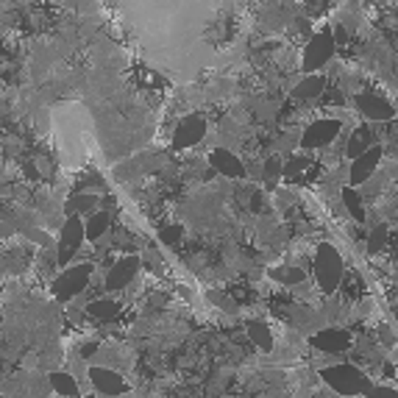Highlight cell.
I'll use <instances>...</instances> for the list:
<instances>
[{
	"label": "cell",
	"instance_id": "6da1fadb",
	"mask_svg": "<svg viewBox=\"0 0 398 398\" xmlns=\"http://www.w3.org/2000/svg\"><path fill=\"white\" fill-rule=\"evenodd\" d=\"M320 379L335 390V392H340V395H365L370 387H373V381L368 379V373L365 370H359V368H354V365H331V368H323L320 370Z\"/></svg>",
	"mask_w": 398,
	"mask_h": 398
},
{
	"label": "cell",
	"instance_id": "7a4b0ae2",
	"mask_svg": "<svg viewBox=\"0 0 398 398\" xmlns=\"http://www.w3.org/2000/svg\"><path fill=\"white\" fill-rule=\"evenodd\" d=\"M343 271H346V264H343L340 251L331 242H320L315 248V282H317V287L323 293H335L337 284L343 282Z\"/></svg>",
	"mask_w": 398,
	"mask_h": 398
},
{
	"label": "cell",
	"instance_id": "3957f363",
	"mask_svg": "<svg viewBox=\"0 0 398 398\" xmlns=\"http://www.w3.org/2000/svg\"><path fill=\"white\" fill-rule=\"evenodd\" d=\"M84 240H87V234H84V218L81 215H67V220H64V226H61V234H59V253H56L61 268H67V262L78 253V248H81Z\"/></svg>",
	"mask_w": 398,
	"mask_h": 398
},
{
	"label": "cell",
	"instance_id": "277c9868",
	"mask_svg": "<svg viewBox=\"0 0 398 398\" xmlns=\"http://www.w3.org/2000/svg\"><path fill=\"white\" fill-rule=\"evenodd\" d=\"M90 279H92V264H90V262L73 264L70 271H64V273L53 282V295H56L59 301H70V298H76L78 293L87 290Z\"/></svg>",
	"mask_w": 398,
	"mask_h": 398
},
{
	"label": "cell",
	"instance_id": "5b68a950",
	"mask_svg": "<svg viewBox=\"0 0 398 398\" xmlns=\"http://www.w3.org/2000/svg\"><path fill=\"white\" fill-rule=\"evenodd\" d=\"M331 56H335V39H331V34H315L306 48H304V70L306 73H315L320 70L323 64L331 61Z\"/></svg>",
	"mask_w": 398,
	"mask_h": 398
},
{
	"label": "cell",
	"instance_id": "8992f818",
	"mask_svg": "<svg viewBox=\"0 0 398 398\" xmlns=\"http://www.w3.org/2000/svg\"><path fill=\"white\" fill-rule=\"evenodd\" d=\"M207 134V120L201 114H189L176 125V134H173V148H192L204 140Z\"/></svg>",
	"mask_w": 398,
	"mask_h": 398
},
{
	"label": "cell",
	"instance_id": "52a82bcc",
	"mask_svg": "<svg viewBox=\"0 0 398 398\" xmlns=\"http://www.w3.org/2000/svg\"><path fill=\"white\" fill-rule=\"evenodd\" d=\"M340 134V120H315L301 137V148H326L331 140Z\"/></svg>",
	"mask_w": 398,
	"mask_h": 398
},
{
	"label": "cell",
	"instance_id": "ba28073f",
	"mask_svg": "<svg viewBox=\"0 0 398 398\" xmlns=\"http://www.w3.org/2000/svg\"><path fill=\"white\" fill-rule=\"evenodd\" d=\"M379 162H381V145H370L365 154H359L357 159H351V170H348L351 187L365 184V181H368V178L376 173Z\"/></svg>",
	"mask_w": 398,
	"mask_h": 398
},
{
	"label": "cell",
	"instance_id": "9c48e42d",
	"mask_svg": "<svg viewBox=\"0 0 398 398\" xmlns=\"http://www.w3.org/2000/svg\"><path fill=\"white\" fill-rule=\"evenodd\" d=\"M137 271H140V259H137V256H125V259L114 262V268L106 273V290H109V293H117V290L128 287L131 282H134Z\"/></svg>",
	"mask_w": 398,
	"mask_h": 398
},
{
	"label": "cell",
	"instance_id": "30bf717a",
	"mask_svg": "<svg viewBox=\"0 0 398 398\" xmlns=\"http://www.w3.org/2000/svg\"><path fill=\"white\" fill-rule=\"evenodd\" d=\"M312 348L317 351H326V354H337V351H346L351 346V335L346 328H323L309 340Z\"/></svg>",
	"mask_w": 398,
	"mask_h": 398
},
{
	"label": "cell",
	"instance_id": "8fae6325",
	"mask_svg": "<svg viewBox=\"0 0 398 398\" xmlns=\"http://www.w3.org/2000/svg\"><path fill=\"white\" fill-rule=\"evenodd\" d=\"M357 109H359V114H365L368 120H390V117L395 114L392 103L384 101V98H379V95H373V92H359V95H357Z\"/></svg>",
	"mask_w": 398,
	"mask_h": 398
},
{
	"label": "cell",
	"instance_id": "7c38bea8",
	"mask_svg": "<svg viewBox=\"0 0 398 398\" xmlns=\"http://www.w3.org/2000/svg\"><path fill=\"white\" fill-rule=\"evenodd\" d=\"M90 381L92 387H98L103 395H123L128 390L125 379L109 368H90Z\"/></svg>",
	"mask_w": 398,
	"mask_h": 398
},
{
	"label": "cell",
	"instance_id": "4fadbf2b",
	"mask_svg": "<svg viewBox=\"0 0 398 398\" xmlns=\"http://www.w3.org/2000/svg\"><path fill=\"white\" fill-rule=\"evenodd\" d=\"M209 165H212L215 173H220V176H226V178H242V176H245V165H242L231 151H226V148L212 151Z\"/></svg>",
	"mask_w": 398,
	"mask_h": 398
},
{
	"label": "cell",
	"instance_id": "5bb4252c",
	"mask_svg": "<svg viewBox=\"0 0 398 398\" xmlns=\"http://www.w3.org/2000/svg\"><path fill=\"white\" fill-rule=\"evenodd\" d=\"M248 337H251V343L256 346V348H262V351H271L273 348V335H271V326H264L262 320H248Z\"/></svg>",
	"mask_w": 398,
	"mask_h": 398
},
{
	"label": "cell",
	"instance_id": "9a60e30c",
	"mask_svg": "<svg viewBox=\"0 0 398 398\" xmlns=\"http://www.w3.org/2000/svg\"><path fill=\"white\" fill-rule=\"evenodd\" d=\"M109 223H112L109 212H90L84 218V234H87V240H101L109 231Z\"/></svg>",
	"mask_w": 398,
	"mask_h": 398
},
{
	"label": "cell",
	"instance_id": "2e32d148",
	"mask_svg": "<svg viewBox=\"0 0 398 398\" xmlns=\"http://www.w3.org/2000/svg\"><path fill=\"white\" fill-rule=\"evenodd\" d=\"M87 312H90V317H95L101 323H109V320H114L120 315V304L114 298H98V301H92L87 306Z\"/></svg>",
	"mask_w": 398,
	"mask_h": 398
},
{
	"label": "cell",
	"instance_id": "e0dca14e",
	"mask_svg": "<svg viewBox=\"0 0 398 398\" xmlns=\"http://www.w3.org/2000/svg\"><path fill=\"white\" fill-rule=\"evenodd\" d=\"M48 381H50V387H53L59 395H64V398H78V384H76V379H73L70 373L53 370V373L48 376Z\"/></svg>",
	"mask_w": 398,
	"mask_h": 398
},
{
	"label": "cell",
	"instance_id": "ac0fdd59",
	"mask_svg": "<svg viewBox=\"0 0 398 398\" xmlns=\"http://www.w3.org/2000/svg\"><path fill=\"white\" fill-rule=\"evenodd\" d=\"M95 204H98V195L76 192L67 201V207H64V212L67 215H90V212H95Z\"/></svg>",
	"mask_w": 398,
	"mask_h": 398
},
{
	"label": "cell",
	"instance_id": "d6986e66",
	"mask_svg": "<svg viewBox=\"0 0 398 398\" xmlns=\"http://www.w3.org/2000/svg\"><path fill=\"white\" fill-rule=\"evenodd\" d=\"M343 204H346L348 215H351L357 223H362V220H365V207H362V198H359V192H357L354 187H346V189H343Z\"/></svg>",
	"mask_w": 398,
	"mask_h": 398
},
{
	"label": "cell",
	"instance_id": "ffe728a7",
	"mask_svg": "<svg viewBox=\"0 0 398 398\" xmlns=\"http://www.w3.org/2000/svg\"><path fill=\"white\" fill-rule=\"evenodd\" d=\"M326 90V81H323V76H315V73H309V78L306 81H301L298 87H295V98H317L320 92Z\"/></svg>",
	"mask_w": 398,
	"mask_h": 398
},
{
	"label": "cell",
	"instance_id": "44dd1931",
	"mask_svg": "<svg viewBox=\"0 0 398 398\" xmlns=\"http://www.w3.org/2000/svg\"><path fill=\"white\" fill-rule=\"evenodd\" d=\"M370 148V134L368 131H354V134L348 137V145H346V156L348 159H357L359 154H365Z\"/></svg>",
	"mask_w": 398,
	"mask_h": 398
},
{
	"label": "cell",
	"instance_id": "7402d4cb",
	"mask_svg": "<svg viewBox=\"0 0 398 398\" xmlns=\"http://www.w3.org/2000/svg\"><path fill=\"white\" fill-rule=\"evenodd\" d=\"M282 170H284L282 159H279V156H271L268 162H264V170H262V178H264V184H268V187L279 184V178H282Z\"/></svg>",
	"mask_w": 398,
	"mask_h": 398
},
{
	"label": "cell",
	"instance_id": "603a6c76",
	"mask_svg": "<svg viewBox=\"0 0 398 398\" xmlns=\"http://www.w3.org/2000/svg\"><path fill=\"white\" fill-rule=\"evenodd\" d=\"M271 279L293 287V284H301V282H304V271H298V268H276V271H271Z\"/></svg>",
	"mask_w": 398,
	"mask_h": 398
},
{
	"label": "cell",
	"instance_id": "cb8c5ba5",
	"mask_svg": "<svg viewBox=\"0 0 398 398\" xmlns=\"http://www.w3.org/2000/svg\"><path fill=\"white\" fill-rule=\"evenodd\" d=\"M181 237H184V226H181V223L165 226V229L159 231V242H165V245H176V242H181Z\"/></svg>",
	"mask_w": 398,
	"mask_h": 398
},
{
	"label": "cell",
	"instance_id": "d4e9b609",
	"mask_svg": "<svg viewBox=\"0 0 398 398\" xmlns=\"http://www.w3.org/2000/svg\"><path fill=\"white\" fill-rule=\"evenodd\" d=\"M387 242V226H376L373 231H370V237H368V251H381V245Z\"/></svg>",
	"mask_w": 398,
	"mask_h": 398
},
{
	"label": "cell",
	"instance_id": "484cf974",
	"mask_svg": "<svg viewBox=\"0 0 398 398\" xmlns=\"http://www.w3.org/2000/svg\"><path fill=\"white\" fill-rule=\"evenodd\" d=\"M362 398H398V390H392V387H370Z\"/></svg>",
	"mask_w": 398,
	"mask_h": 398
},
{
	"label": "cell",
	"instance_id": "4316f807",
	"mask_svg": "<svg viewBox=\"0 0 398 398\" xmlns=\"http://www.w3.org/2000/svg\"><path fill=\"white\" fill-rule=\"evenodd\" d=\"M0 323H3V317H0Z\"/></svg>",
	"mask_w": 398,
	"mask_h": 398
}]
</instances>
